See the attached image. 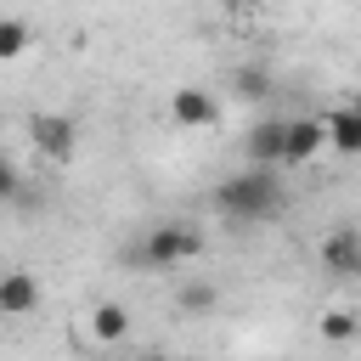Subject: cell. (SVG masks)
<instances>
[{"mask_svg":"<svg viewBox=\"0 0 361 361\" xmlns=\"http://www.w3.org/2000/svg\"><path fill=\"white\" fill-rule=\"evenodd\" d=\"M214 209L226 220H243V226L271 220V214H282V180L271 169H243V175L214 186Z\"/></svg>","mask_w":361,"mask_h":361,"instance_id":"cell-1","label":"cell"},{"mask_svg":"<svg viewBox=\"0 0 361 361\" xmlns=\"http://www.w3.org/2000/svg\"><path fill=\"white\" fill-rule=\"evenodd\" d=\"M322 130H327V147H338V152H361V113L355 107H333L327 118H322Z\"/></svg>","mask_w":361,"mask_h":361,"instance_id":"cell-11","label":"cell"},{"mask_svg":"<svg viewBox=\"0 0 361 361\" xmlns=\"http://www.w3.org/2000/svg\"><path fill=\"white\" fill-rule=\"evenodd\" d=\"M316 254H322V271H333V276H361V226L327 231Z\"/></svg>","mask_w":361,"mask_h":361,"instance_id":"cell-5","label":"cell"},{"mask_svg":"<svg viewBox=\"0 0 361 361\" xmlns=\"http://www.w3.org/2000/svg\"><path fill=\"white\" fill-rule=\"evenodd\" d=\"M322 147H327L322 118H288V152H282V164H310Z\"/></svg>","mask_w":361,"mask_h":361,"instance_id":"cell-8","label":"cell"},{"mask_svg":"<svg viewBox=\"0 0 361 361\" xmlns=\"http://www.w3.org/2000/svg\"><path fill=\"white\" fill-rule=\"evenodd\" d=\"M130 254H135V265H147V271H175V265H186V259L203 254V231L186 226V220H158V226L141 231V243H135Z\"/></svg>","mask_w":361,"mask_h":361,"instance_id":"cell-2","label":"cell"},{"mask_svg":"<svg viewBox=\"0 0 361 361\" xmlns=\"http://www.w3.org/2000/svg\"><path fill=\"white\" fill-rule=\"evenodd\" d=\"M17 186H23L17 164H11V158H0V197H17Z\"/></svg>","mask_w":361,"mask_h":361,"instance_id":"cell-15","label":"cell"},{"mask_svg":"<svg viewBox=\"0 0 361 361\" xmlns=\"http://www.w3.org/2000/svg\"><path fill=\"white\" fill-rule=\"evenodd\" d=\"M243 147H248V164L254 169H271L276 175L282 169V152H288V118H259Z\"/></svg>","mask_w":361,"mask_h":361,"instance_id":"cell-4","label":"cell"},{"mask_svg":"<svg viewBox=\"0 0 361 361\" xmlns=\"http://www.w3.org/2000/svg\"><path fill=\"white\" fill-rule=\"evenodd\" d=\"M226 85H231L237 102H265L271 96V62H237Z\"/></svg>","mask_w":361,"mask_h":361,"instance_id":"cell-10","label":"cell"},{"mask_svg":"<svg viewBox=\"0 0 361 361\" xmlns=\"http://www.w3.org/2000/svg\"><path fill=\"white\" fill-rule=\"evenodd\" d=\"M350 107H355V113H361V90H355V102H350Z\"/></svg>","mask_w":361,"mask_h":361,"instance_id":"cell-16","label":"cell"},{"mask_svg":"<svg viewBox=\"0 0 361 361\" xmlns=\"http://www.w3.org/2000/svg\"><path fill=\"white\" fill-rule=\"evenodd\" d=\"M169 118H175L180 130H209V124L220 118V102H214L203 85H180V90L169 96Z\"/></svg>","mask_w":361,"mask_h":361,"instance_id":"cell-6","label":"cell"},{"mask_svg":"<svg viewBox=\"0 0 361 361\" xmlns=\"http://www.w3.org/2000/svg\"><path fill=\"white\" fill-rule=\"evenodd\" d=\"M316 333H322L327 344H350V338H361V316H355V310H327V316L316 322Z\"/></svg>","mask_w":361,"mask_h":361,"instance_id":"cell-12","label":"cell"},{"mask_svg":"<svg viewBox=\"0 0 361 361\" xmlns=\"http://www.w3.org/2000/svg\"><path fill=\"white\" fill-rule=\"evenodd\" d=\"M34 39V28L23 23V17H0V62H11V56H23V45Z\"/></svg>","mask_w":361,"mask_h":361,"instance_id":"cell-14","label":"cell"},{"mask_svg":"<svg viewBox=\"0 0 361 361\" xmlns=\"http://www.w3.org/2000/svg\"><path fill=\"white\" fill-rule=\"evenodd\" d=\"M90 338H96V344H124V338H130V310H124L118 299L90 305Z\"/></svg>","mask_w":361,"mask_h":361,"instance_id":"cell-9","label":"cell"},{"mask_svg":"<svg viewBox=\"0 0 361 361\" xmlns=\"http://www.w3.org/2000/svg\"><path fill=\"white\" fill-rule=\"evenodd\" d=\"M28 135H34V147H39L45 158H56V164H68L73 147H79V124H73L68 113H34V118H28Z\"/></svg>","mask_w":361,"mask_h":361,"instance_id":"cell-3","label":"cell"},{"mask_svg":"<svg viewBox=\"0 0 361 361\" xmlns=\"http://www.w3.org/2000/svg\"><path fill=\"white\" fill-rule=\"evenodd\" d=\"M34 305H39V276L23 265L0 271V316H28Z\"/></svg>","mask_w":361,"mask_h":361,"instance_id":"cell-7","label":"cell"},{"mask_svg":"<svg viewBox=\"0 0 361 361\" xmlns=\"http://www.w3.org/2000/svg\"><path fill=\"white\" fill-rule=\"evenodd\" d=\"M175 305H180V316H209V310H214V288H209V282H180Z\"/></svg>","mask_w":361,"mask_h":361,"instance_id":"cell-13","label":"cell"}]
</instances>
